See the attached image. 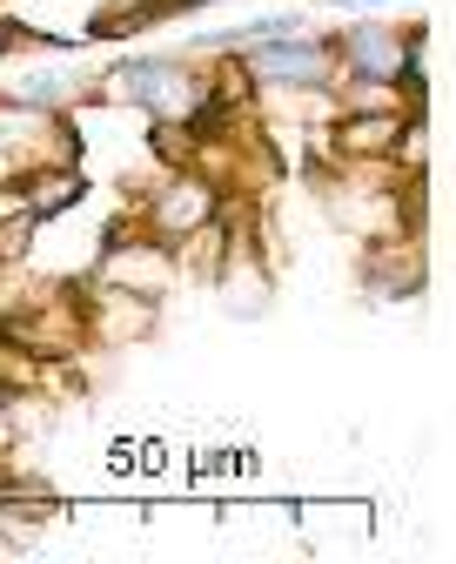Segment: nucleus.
Masks as SVG:
<instances>
[{"label":"nucleus","instance_id":"nucleus-1","mask_svg":"<svg viewBox=\"0 0 456 564\" xmlns=\"http://www.w3.org/2000/svg\"><path fill=\"white\" fill-rule=\"evenodd\" d=\"M115 82H121V95H128V101L155 108V115H188V108L202 101V88L182 75L175 61H128Z\"/></svg>","mask_w":456,"mask_h":564},{"label":"nucleus","instance_id":"nucleus-2","mask_svg":"<svg viewBox=\"0 0 456 564\" xmlns=\"http://www.w3.org/2000/svg\"><path fill=\"white\" fill-rule=\"evenodd\" d=\"M249 67H256L262 82H323L329 54H323V47H295V41L282 34V41H262V47H249Z\"/></svg>","mask_w":456,"mask_h":564},{"label":"nucleus","instance_id":"nucleus-3","mask_svg":"<svg viewBox=\"0 0 456 564\" xmlns=\"http://www.w3.org/2000/svg\"><path fill=\"white\" fill-rule=\"evenodd\" d=\"M356 61L369 67V75H390V61H397V47H390L383 34H356Z\"/></svg>","mask_w":456,"mask_h":564}]
</instances>
